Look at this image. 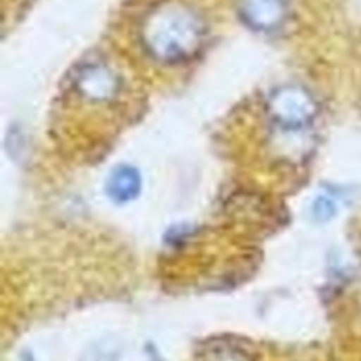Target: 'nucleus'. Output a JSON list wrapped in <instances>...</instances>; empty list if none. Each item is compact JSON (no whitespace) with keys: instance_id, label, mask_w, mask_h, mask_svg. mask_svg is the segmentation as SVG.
I'll list each match as a JSON object with an SVG mask.
<instances>
[{"instance_id":"4","label":"nucleus","mask_w":361,"mask_h":361,"mask_svg":"<svg viewBox=\"0 0 361 361\" xmlns=\"http://www.w3.org/2000/svg\"><path fill=\"white\" fill-rule=\"evenodd\" d=\"M241 18L257 31L278 30L286 20V0H241L238 7Z\"/></svg>"},{"instance_id":"2","label":"nucleus","mask_w":361,"mask_h":361,"mask_svg":"<svg viewBox=\"0 0 361 361\" xmlns=\"http://www.w3.org/2000/svg\"><path fill=\"white\" fill-rule=\"evenodd\" d=\"M265 110L278 127L295 131L306 127L314 118L317 104L305 87L283 85L269 94Z\"/></svg>"},{"instance_id":"1","label":"nucleus","mask_w":361,"mask_h":361,"mask_svg":"<svg viewBox=\"0 0 361 361\" xmlns=\"http://www.w3.org/2000/svg\"><path fill=\"white\" fill-rule=\"evenodd\" d=\"M140 38L147 52L165 63L193 58L206 38V27L192 7L165 1L152 7L141 20Z\"/></svg>"},{"instance_id":"7","label":"nucleus","mask_w":361,"mask_h":361,"mask_svg":"<svg viewBox=\"0 0 361 361\" xmlns=\"http://www.w3.org/2000/svg\"><path fill=\"white\" fill-rule=\"evenodd\" d=\"M336 214V204L327 196H319L313 203V216L319 221H327Z\"/></svg>"},{"instance_id":"5","label":"nucleus","mask_w":361,"mask_h":361,"mask_svg":"<svg viewBox=\"0 0 361 361\" xmlns=\"http://www.w3.org/2000/svg\"><path fill=\"white\" fill-rule=\"evenodd\" d=\"M141 189V178L135 168L130 165L117 166L107 182V192L116 202H128L134 199Z\"/></svg>"},{"instance_id":"6","label":"nucleus","mask_w":361,"mask_h":361,"mask_svg":"<svg viewBox=\"0 0 361 361\" xmlns=\"http://www.w3.org/2000/svg\"><path fill=\"white\" fill-rule=\"evenodd\" d=\"M204 361H251L250 357L240 348L217 341L204 350Z\"/></svg>"},{"instance_id":"3","label":"nucleus","mask_w":361,"mask_h":361,"mask_svg":"<svg viewBox=\"0 0 361 361\" xmlns=\"http://www.w3.org/2000/svg\"><path fill=\"white\" fill-rule=\"evenodd\" d=\"M72 86L76 93L90 102H109L120 90V78L111 68L100 62H86L73 73Z\"/></svg>"}]
</instances>
